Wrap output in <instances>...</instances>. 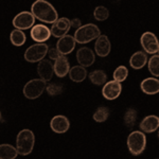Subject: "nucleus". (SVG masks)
<instances>
[{"mask_svg": "<svg viewBox=\"0 0 159 159\" xmlns=\"http://www.w3.org/2000/svg\"><path fill=\"white\" fill-rule=\"evenodd\" d=\"M31 13L35 19H38L45 24H52L58 18L55 7L46 0H36L31 7Z\"/></svg>", "mask_w": 159, "mask_h": 159, "instance_id": "f257e3e1", "label": "nucleus"}, {"mask_svg": "<svg viewBox=\"0 0 159 159\" xmlns=\"http://www.w3.org/2000/svg\"><path fill=\"white\" fill-rule=\"evenodd\" d=\"M35 143V136L34 133L31 129H21L17 135L16 138V150L18 155L27 156L30 155L33 151Z\"/></svg>", "mask_w": 159, "mask_h": 159, "instance_id": "f03ea898", "label": "nucleus"}, {"mask_svg": "<svg viewBox=\"0 0 159 159\" xmlns=\"http://www.w3.org/2000/svg\"><path fill=\"white\" fill-rule=\"evenodd\" d=\"M101 34L99 27L93 24H87L84 25H81L75 30L73 37L76 43H88L92 40L97 39V37Z\"/></svg>", "mask_w": 159, "mask_h": 159, "instance_id": "7ed1b4c3", "label": "nucleus"}, {"mask_svg": "<svg viewBox=\"0 0 159 159\" xmlns=\"http://www.w3.org/2000/svg\"><path fill=\"white\" fill-rule=\"evenodd\" d=\"M127 148L132 155L138 156L143 153L147 148V137L141 130H135L127 137Z\"/></svg>", "mask_w": 159, "mask_h": 159, "instance_id": "20e7f679", "label": "nucleus"}, {"mask_svg": "<svg viewBox=\"0 0 159 159\" xmlns=\"http://www.w3.org/2000/svg\"><path fill=\"white\" fill-rule=\"evenodd\" d=\"M47 82L42 79H33L28 82L24 87V94L27 99L35 100L39 98L45 91Z\"/></svg>", "mask_w": 159, "mask_h": 159, "instance_id": "39448f33", "label": "nucleus"}, {"mask_svg": "<svg viewBox=\"0 0 159 159\" xmlns=\"http://www.w3.org/2000/svg\"><path fill=\"white\" fill-rule=\"evenodd\" d=\"M48 45L45 43H36L30 46L25 52V60L29 63H38L46 57L48 53Z\"/></svg>", "mask_w": 159, "mask_h": 159, "instance_id": "423d86ee", "label": "nucleus"}, {"mask_svg": "<svg viewBox=\"0 0 159 159\" xmlns=\"http://www.w3.org/2000/svg\"><path fill=\"white\" fill-rule=\"evenodd\" d=\"M141 47L143 48L145 53L156 54L159 51V43L156 35L152 32H144L140 38Z\"/></svg>", "mask_w": 159, "mask_h": 159, "instance_id": "0eeeda50", "label": "nucleus"}, {"mask_svg": "<svg viewBox=\"0 0 159 159\" xmlns=\"http://www.w3.org/2000/svg\"><path fill=\"white\" fill-rule=\"evenodd\" d=\"M35 24V17L31 12L24 11L20 12L13 19V25L15 29L19 30H28L34 25Z\"/></svg>", "mask_w": 159, "mask_h": 159, "instance_id": "6e6552de", "label": "nucleus"}, {"mask_svg": "<svg viewBox=\"0 0 159 159\" xmlns=\"http://www.w3.org/2000/svg\"><path fill=\"white\" fill-rule=\"evenodd\" d=\"M70 29V19H68L67 17H61V18H57L54 22H52L50 32L51 35H53L56 38H60L67 34Z\"/></svg>", "mask_w": 159, "mask_h": 159, "instance_id": "1a4fd4ad", "label": "nucleus"}, {"mask_svg": "<svg viewBox=\"0 0 159 159\" xmlns=\"http://www.w3.org/2000/svg\"><path fill=\"white\" fill-rule=\"evenodd\" d=\"M122 91V85L120 82L117 81H109L106 82L104 84V87L102 89V94L106 100H116L117 98H119V96L121 94Z\"/></svg>", "mask_w": 159, "mask_h": 159, "instance_id": "9d476101", "label": "nucleus"}, {"mask_svg": "<svg viewBox=\"0 0 159 159\" xmlns=\"http://www.w3.org/2000/svg\"><path fill=\"white\" fill-rule=\"evenodd\" d=\"M75 43L76 42L73 36L66 34V35H64V36L60 37L57 43H56V49L58 50V52H60L61 55H68L74 50Z\"/></svg>", "mask_w": 159, "mask_h": 159, "instance_id": "9b49d317", "label": "nucleus"}, {"mask_svg": "<svg viewBox=\"0 0 159 159\" xmlns=\"http://www.w3.org/2000/svg\"><path fill=\"white\" fill-rule=\"evenodd\" d=\"M50 127L56 134H64L70 129V121L67 117L63 116V115H57L51 119Z\"/></svg>", "mask_w": 159, "mask_h": 159, "instance_id": "f8f14e48", "label": "nucleus"}, {"mask_svg": "<svg viewBox=\"0 0 159 159\" xmlns=\"http://www.w3.org/2000/svg\"><path fill=\"white\" fill-rule=\"evenodd\" d=\"M31 37L36 43H45L51 36L50 29L45 25H36L31 28Z\"/></svg>", "mask_w": 159, "mask_h": 159, "instance_id": "ddd939ff", "label": "nucleus"}, {"mask_svg": "<svg viewBox=\"0 0 159 159\" xmlns=\"http://www.w3.org/2000/svg\"><path fill=\"white\" fill-rule=\"evenodd\" d=\"M76 60H78L80 65L83 66V67H90L94 63L96 55H94V52L90 48L82 47L76 52Z\"/></svg>", "mask_w": 159, "mask_h": 159, "instance_id": "4468645a", "label": "nucleus"}, {"mask_svg": "<svg viewBox=\"0 0 159 159\" xmlns=\"http://www.w3.org/2000/svg\"><path fill=\"white\" fill-rule=\"evenodd\" d=\"M37 73L39 75V78L43 80V81H50L53 76V73H54L52 61L49 60H46V58H43L42 61H38Z\"/></svg>", "mask_w": 159, "mask_h": 159, "instance_id": "2eb2a0df", "label": "nucleus"}, {"mask_svg": "<svg viewBox=\"0 0 159 159\" xmlns=\"http://www.w3.org/2000/svg\"><path fill=\"white\" fill-rule=\"evenodd\" d=\"M110 49H111V45L106 35L100 34L97 37L96 45H94V51L96 54L99 55L100 57H105L110 53Z\"/></svg>", "mask_w": 159, "mask_h": 159, "instance_id": "dca6fc26", "label": "nucleus"}, {"mask_svg": "<svg viewBox=\"0 0 159 159\" xmlns=\"http://www.w3.org/2000/svg\"><path fill=\"white\" fill-rule=\"evenodd\" d=\"M69 61L66 55H60L56 60H54L53 64V70L57 78H65L69 72Z\"/></svg>", "mask_w": 159, "mask_h": 159, "instance_id": "f3484780", "label": "nucleus"}, {"mask_svg": "<svg viewBox=\"0 0 159 159\" xmlns=\"http://www.w3.org/2000/svg\"><path fill=\"white\" fill-rule=\"evenodd\" d=\"M139 127L141 132L147 133V134L156 132L159 127V118L157 116H154V115L147 116L140 122Z\"/></svg>", "mask_w": 159, "mask_h": 159, "instance_id": "a211bd4d", "label": "nucleus"}, {"mask_svg": "<svg viewBox=\"0 0 159 159\" xmlns=\"http://www.w3.org/2000/svg\"><path fill=\"white\" fill-rule=\"evenodd\" d=\"M141 90L147 94H156L159 91V81L155 78H147L140 84Z\"/></svg>", "mask_w": 159, "mask_h": 159, "instance_id": "6ab92c4d", "label": "nucleus"}, {"mask_svg": "<svg viewBox=\"0 0 159 159\" xmlns=\"http://www.w3.org/2000/svg\"><path fill=\"white\" fill-rule=\"evenodd\" d=\"M148 63V56L144 51H137L129 58V65L133 69H142Z\"/></svg>", "mask_w": 159, "mask_h": 159, "instance_id": "aec40b11", "label": "nucleus"}, {"mask_svg": "<svg viewBox=\"0 0 159 159\" xmlns=\"http://www.w3.org/2000/svg\"><path fill=\"white\" fill-rule=\"evenodd\" d=\"M69 78L71 81L75 82V83H81L84 80L87 78V70L86 67L79 65V66H73L72 68L69 69Z\"/></svg>", "mask_w": 159, "mask_h": 159, "instance_id": "412c9836", "label": "nucleus"}, {"mask_svg": "<svg viewBox=\"0 0 159 159\" xmlns=\"http://www.w3.org/2000/svg\"><path fill=\"white\" fill-rule=\"evenodd\" d=\"M18 156L16 148L11 144H0V159H15Z\"/></svg>", "mask_w": 159, "mask_h": 159, "instance_id": "4be33fe9", "label": "nucleus"}, {"mask_svg": "<svg viewBox=\"0 0 159 159\" xmlns=\"http://www.w3.org/2000/svg\"><path fill=\"white\" fill-rule=\"evenodd\" d=\"M10 40H11L12 45H14L15 47H21L22 45H25L27 37H25V33L22 32V30L15 29L10 34Z\"/></svg>", "mask_w": 159, "mask_h": 159, "instance_id": "5701e85b", "label": "nucleus"}, {"mask_svg": "<svg viewBox=\"0 0 159 159\" xmlns=\"http://www.w3.org/2000/svg\"><path fill=\"white\" fill-rule=\"evenodd\" d=\"M89 80L94 85L102 86L107 82V75L103 70H94L89 73Z\"/></svg>", "mask_w": 159, "mask_h": 159, "instance_id": "b1692460", "label": "nucleus"}, {"mask_svg": "<svg viewBox=\"0 0 159 159\" xmlns=\"http://www.w3.org/2000/svg\"><path fill=\"white\" fill-rule=\"evenodd\" d=\"M137 117H138L137 110L135 108H132V107L127 108L124 114V118H123L124 124L126 125L127 127H129V129H133L136 125V122H137Z\"/></svg>", "mask_w": 159, "mask_h": 159, "instance_id": "393cba45", "label": "nucleus"}, {"mask_svg": "<svg viewBox=\"0 0 159 159\" xmlns=\"http://www.w3.org/2000/svg\"><path fill=\"white\" fill-rule=\"evenodd\" d=\"M109 112H110V110H109L108 107L100 106V107L97 108L96 111H94V114H93V116H92V118H93V120L96 122H99V123L105 122L107 119H108Z\"/></svg>", "mask_w": 159, "mask_h": 159, "instance_id": "a878e982", "label": "nucleus"}, {"mask_svg": "<svg viewBox=\"0 0 159 159\" xmlns=\"http://www.w3.org/2000/svg\"><path fill=\"white\" fill-rule=\"evenodd\" d=\"M148 70L155 78L159 76V56L157 54H153L150 61H148Z\"/></svg>", "mask_w": 159, "mask_h": 159, "instance_id": "bb28decb", "label": "nucleus"}, {"mask_svg": "<svg viewBox=\"0 0 159 159\" xmlns=\"http://www.w3.org/2000/svg\"><path fill=\"white\" fill-rule=\"evenodd\" d=\"M127 76H129V69L125 66H119L114 71V80L117 82H120V83L124 82L127 79Z\"/></svg>", "mask_w": 159, "mask_h": 159, "instance_id": "cd10ccee", "label": "nucleus"}, {"mask_svg": "<svg viewBox=\"0 0 159 159\" xmlns=\"http://www.w3.org/2000/svg\"><path fill=\"white\" fill-rule=\"evenodd\" d=\"M93 16L98 21H104V20H106L109 17V11L107 7L103 6H99L94 9Z\"/></svg>", "mask_w": 159, "mask_h": 159, "instance_id": "c85d7f7f", "label": "nucleus"}, {"mask_svg": "<svg viewBox=\"0 0 159 159\" xmlns=\"http://www.w3.org/2000/svg\"><path fill=\"white\" fill-rule=\"evenodd\" d=\"M45 90L48 92L49 96L55 97L63 92V85L58 83H50V84H48V85H46Z\"/></svg>", "mask_w": 159, "mask_h": 159, "instance_id": "c756f323", "label": "nucleus"}, {"mask_svg": "<svg viewBox=\"0 0 159 159\" xmlns=\"http://www.w3.org/2000/svg\"><path fill=\"white\" fill-rule=\"evenodd\" d=\"M48 55H49V57L51 58V60H56V58L58 57L60 55H61L60 52H58V50L56 49V48H51V49H48Z\"/></svg>", "mask_w": 159, "mask_h": 159, "instance_id": "7c9ffc66", "label": "nucleus"}, {"mask_svg": "<svg viewBox=\"0 0 159 159\" xmlns=\"http://www.w3.org/2000/svg\"><path fill=\"white\" fill-rule=\"evenodd\" d=\"M70 25H71V28H75V29H78L79 27H81L82 25V22L79 18H73V19L70 20Z\"/></svg>", "mask_w": 159, "mask_h": 159, "instance_id": "2f4dec72", "label": "nucleus"}, {"mask_svg": "<svg viewBox=\"0 0 159 159\" xmlns=\"http://www.w3.org/2000/svg\"><path fill=\"white\" fill-rule=\"evenodd\" d=\"M2 120V115H1V111H0V121Z\"/></svg>", "mask_w": 159, "mask_h": 159, "instance_id": "473e14b6", "label": "nucleus"}]
</instances>
